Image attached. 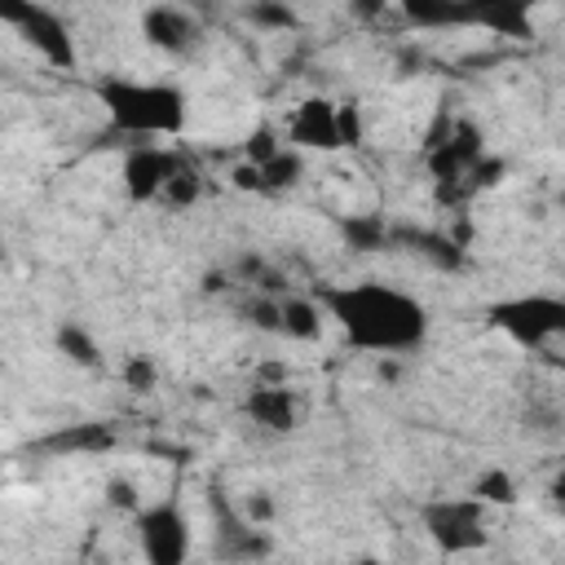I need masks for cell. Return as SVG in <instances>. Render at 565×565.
Listing matches in <instances>:
<instances>
[{
    "instance_id": "cell-1",
    "label": "cell",
    "mask_w": 565,
    "mask_h": 565,
    "mask_svg": "<svg viewBox=\"0 0 565 565\" xmlns=\"http://www.w3.org/2000/svg\"><path fill=\"white\" fill-rule=\"evenodd\" d=\"M322 318L362 353L375 358H406L428 340V309L402 287L380 278L362 282H322L318 287Z\"/></svg>"
},
{
    "instance_id": "cell-2",
    "label": "cell",
    "mask_w": 565,
    "mask_h": 565,
    "mask_svg": "<svg viewBox=\"0 0 565 565\" xmlns=\"http://www.w3.org/2000/svg\"><path fill=\"white\" fill-rule=\"evenodd\" d=\"M93 93L106 106L110 128L132 137H181L190 124V97L181 84H168V79L106 75L93 84Z\"/></svg>"
},
{
    "instance_id": "cell-3",
    "label": "cell",
    "mask_w": 565,
    "mask_h": 565,
    "mask_svg": "<svg viewBox=\"0 0 565 565\" xmlns=\"http://www.w3.org/2000/svg\"><path fill=\"white\" fill-rule=\"evenodd\" d=\"M419 525L433 539V547L441 556H463L486 547L490 530H486V503L477 494H437L419 508Z\"/></svg>"
},
{
    "instance_id": "cell-4",
    "label": "cell",
    "mask_w": 565,
    "mask_h": 565,
    "mask_svg": "<svg viewBox=\"0 0 565 565\" xmlns=\"http://www.w3.org/2000/svg\"><path fill=\"white\" fill-rule=\"evenodd\" d=\"M486 322L494 331H503L521 349H543V344H552L565 331V300L547 296V291L508 296V300H494L486 309Z\"/></svg>"
},
{
    "instance_id": "cell-5",
    "label": "cell",
    "mask_w": 565,
    "mask_h": 565,
    "mask_svg": "<svg viewBox=\"0 0 565 565\" xmlns=\"http://www.w3.org/2000/svg\"><path fill=\"white\" fill-rule=\"evenodd\" d=\"M132 530H137L141 556L150 565H185L194 552V530H190V516L177 499L141 503L132 512Z\"/></svg>"
},
{
    "instance_id": "cell-6",
    "label": "cell",
    "mask_w": 565,
    "mask_h": 565,
    "mask_svg": "<svg viewBox=\"0 0 565 565\" xmlns=\"http://www.w3.org/2000/svg\"><path fill=\"white\" fill-rule=\"evenodd\" d=\"M18 35H22V40H26L53 71H75V62H79L75 35H71V26L62 22V13H53L49 4L35 0V9L18 22Z\"/></svg>"
},
{
    "instance_id": "cell-7",
    "label": "cell",
    "mask_w": 565,
    "mask_h": 565,
    "mask_svg": "<svg viewBox=\"0 0 565 565\" xmlns=\"http://www.w3.org/2000/svg\"><path fill=\"white\" fill-rule=\"evenodd\" d=\"M141 35H146V44H150V49L172 53V57L194 53V49H199V40H203V31H199L194 13H190V9H181V4H172V0H159V4H150V9L141 13Z\"/></svg>"
},
{
    "instance_id": "cell-8",
    "label": "cell",
    "mask_w": 565,
    "mask_h": 565,
    "mask_svg": "<svg viewBox=\"0 0 565 565\" xmlns=\"http://www.w3.org/2000/svg\"><path fill=\"white\" fill-rule=\"evenodd\" d=\"M287 146L296 150H340V132H335V102L331 97H305L291 119H287Z\"/></svg>"
},
{
    "instance_id": "cell-9",
    "label": "cell",
    "mask_w": 565,
    "mask_h": 565,
    "mask_svg": "<svg viewBox=\"0 0 565 565\" xmlns=\"http://www.w3.org/2000/svg\"><path fill=\"white\" fill-rule=\"evenodd\" d=\"M243 411L252 424H260L269 433H291L300 424V397H296V388H287V380H260L243 397Z\"/></svg>"
},
{
    "instance_id": "cell-10",
    "label": "cell",
    "mask_w": 565,
    "mask_h": 565,
    "mask_svg": "<svg viewBox=\"0 0 565 565\" xmlns=\"http://www.w3.org/2000/svg\"><path fill=\"white\" fill-rule=\"evenodd\" d=\"M172 168H177V154H168V150H159V146H137V150H128V154H124V190H128V199H132V203L159 199L163 185H168V177H172Z\"/></svg>"
},
{
    "instance_id": "cell-11",
    "label": "cell",
    "mask_w": 565,
    "mask_h": 565,
    "mask_svg": "<svg viewBox=\"0 0 565 565\" xmlns=\"http://www.w3.org/2000/svg\"><path fill=\"white\" fill-rule=\"evenodd\" d=\"M534 4L530 0H468V26L494 31L503 40H530L534 35Z\"/></svg>"
},
{
    "instance_id": "cell-12",
    "label": "cell",
    "mask_w": 565,
    "mask_h": 565,
    "mask_svg": "<svg viewBox=\"0 0 565 565\" xmlns=\"http://www.w3.org/2000/svg\"><path fill=\"white\" fill-rule=\"evenodd\" d=\"M397 9L419 31H455V26H468V0H397Z\"/></svg>"
},
{
    "instance_id": "cell-13",
    "label": "cell",
    "mask_w": 565,
    "mask_h": 565,
    "mask_svg": "<svg viewBox=\"0 0 565 565\" xmlns=\"http://www.w3.org/2000/svg\"><path fill=\"white\" fill-rule=\"evenodd\" d=\"M322 327H327V318L313 296H278V335L305 344V340H318Z\"/></svg>"
},
{
    "instance_id": "cell-14",
    "label": "cell",
    "mask_w": 565,
    "mask_h": 565,
    "mask_svg": "<svg viewBox=\"0 0 565 565\" xmlns=\"http://www.w3.org/2000/svg\"><path fill=\"white\" fill-rule=\"evenodd\" d=\"M300 177H305V150H296L287 141L260 163V190H291V185H300Z\"/></svg>"
},
{
    "instance_id": "cell-15",
    "label": "cell",
    "mask_w": 565,
    "mask_h": 565,
    "mask_svg": "<svg viewBox=\"0 0 565 565\" xmlns=\"http://www.w3.org/2000/svg\"><path fill=\"white\" fill-rule=\"evenodd\" d=\"M53 344H57V353L66 358V362H75V366H97L102 362V349H97V340L88 335V327H79V322H57V331H53Z\"/></svg>"
},
{
    "instance_id": "cell-16",
    "label": "cell",
    "mask_w": 565,
    "mask_h": 565,
    "mask_svg": "<svg viewBox=\"0 0 565 565\" xmlns=\"http://www.w3.org/2000/svg\"><path fill=\"white\" fill-rule=\"evenodd\" d=\"M44 446H49V450H84V455H102V450L115 446V433H110L106 424H71V428L53 433Z\"/></svg>"
},
{
    "instance_id": "cell-17",
    "label": "cell",
    "mask_w": 565,
    "mask_h": 565,
    "mask_svg": "<svg viewBox=\"0 0 565 565\" xmlns=\"http://www.w3.org/2000/svg\"><path fill=\"white\" fill-rule=\"evenodd\" d=\"M340 234H344V243H349L353 252H380V247H388V238H393L388 221H384V216H375V212L349 216V221L340 225Z\"/></svg>"
},
{
    "instance_id": "cell-18",
    "label": "cell",
    "mask_w": 565,
    "mask_h": 565,
    "mask_svg": "<svg viewBox=\"0 0 565 565\" xmlns=\"http://www.w3.org/2000/svg\"><path fill=\"white\" fill-rule=\"evenodd\" d=\"M468 494H477L486 508H508V503H516V481H512L503 468H486V472L472 481Z\"/></svg>"
},
{
    "instance_id": "cell-19",
    "label": "cell",
    "mask_w": 565,
    "mask_h": 565,
    "mask_svg": "<svg viewBox=\"0 0 565 565\" xmlns=\"http://www.w3.org/2000/svg\"><path fill=\"white\" fill-rule=\"evenodd\" d=\"M247 22L260 26V31H296L300 26V18H296V9L287 0H252L247 4Z\"/></svg>"
},
{
    "instance_id": "cell-20",
    "label": "cell",
    "mask_w": 565,
    "mask_h": 565,
    "mask_svg": "<svg viewBox=\"0 0 565 565\" xmlns=\"http://www.w3.org/2000/svg\"><path fill=\"white\" fill-rule=\"evenodd\" d=\"M411 243H415V252L419 256H428L433 265H441V269H459V260H463V247H459V238H446V234H411Z\"/></svg>"
},
{
    "instance_id": "cell-21",
    "label": "cell",
    "mask_w": 565,
    "mask_h": 565,
    "mask_svg": "<svg viewBox=\"0 0 565 565\" xmlns=\"http://www.w3.org/2000/svg\"><path fill=\"white\" fill-rule=\"evenodd\" d=\"M119 380H124V388H132V393H154L159 366H154L146 353H128L124 366H119Z\"/></svg>"
},
{
    "instance_id": "cell-22",
    "label": "cell",
    "mask_w": 565,
    "mask_h": 565,
    "mask_svg": "<svg viewBox=\"0 0 565 565\" xmlns=\"http://www.w3.org/2000/svg\"><path fill=\"white\" fill-rule=\"evenodd\" d=\"M163 199H168L172 207H190V203L199 199V172L177 159V168H172V177H168V185H163Z\"/></svg>"
},
{
    "instance_id": "cell-23",
    "label": "cell",
    "mask_w": 565,
    "mask_h": 565,
    "mask_svg": "<svg viewBox=\"0 0 565 565\" xmlns=\"http://www.w3.org/2000/svg\"><path fill=\"white\" fill-rule=\"evenodd\" d=\"M335 132H340V150L344 146H362L366 137V119L358 102H335Z\"/></svg>"
},
{
    "instance_id": "cell-24",
    "label": "cell",
    "mask_w": 565,
    "mask_h": 565,
    "mask_svg": "<svg viewBox=\"0 0 565 565\" xmlns=\"http://www.w3.org/2000/svg\"><path fill=\"white\" fill-rule=\"evenodd\" d=\"M278 146H282V137H278L269 124H260V128H252V137H247V146H243V150H247V163H256V168H260Z\"/></svg>"
},
{
    "instance_id": "cell-25",
    "label": "cell",
    "mask_w": 565,
    "mask_h": 565,
    "mask_svg": "<svg viewBox=\"0 0 565 565\" xmlns=\"http://www.w3.org/2000/svg\"><path fill=\"white\" fill-rule=\"evenodd\" d=\"M106 499H110L119 512H128V516L141 508V494H137V486H132L128 477H110V481H106Z\"/></svg>"
},
{
    "instance_id": "cell-26",
    "label": "cell",
    "mask_w": 565,
    "mask_h": 565,
    "mask_svg": "<svg viewBox=\"0 0 565 565\" xmlns=\"http://www.w3.org/2000/svg\"><path fill=\"white\" fill-rule=\"evenodd\" d=\"M247 313H252V327L278 335V296H256V300L247 305Z\"/></svg>"
},
{
    "instance_id": "cell-27",
    "label": "cell",
    "mask_w": 565,
    "mask_h": 565,
    "mask_svg": "<svg viewBox=\"0 0 565 565\" xmlns=\"http://www.w3.org/2000/svg\"><path fill=\"white\" fill-rule=\"evenodd\" d=\"M31 9H35V0H0V26H13V31H18V22H22Z\"/></svg>"
},
{
    "instance_id": "cell-28",
    "label": "cell",
    "mask_w": 565,
    "mask_h": 565,
    "mask_svg": "<svg viewBox=\"0 0 565 565\" xmlns=\"http://www.w3.org/2000/svg\"><path fill=\"white\" fill-rule=\"evenodd\" d=\"M349 13L358 22H375L380 13H388V0H349Z\"/></svg>"
},
{
    "instance_id": "cell-29",
    "label": "cell",
    "mask_w": 565,
    "mask_h": 565,
    "mask_svg": "<svg viewBox=\"0 0 565 565\" xmlns=\"http://www.w3.org/2000/svg\"><path fill=\"white\" fill-rule=\"evenodd\" d=\"M230 181H234L238 190H260V168H256V163H238V168L230 172Z\"/></svg>"
},
{
    "instance_id": "cell-30",
    "label": "cell",
    "mask_w": 565,
    "mask_h": 565,
    "mask_svg": "<svg viewBox=\"0 0 565 565\" xmlns=\"http://www.w3.org/2000/svg\"><path fill=\"white\" fill-rule=\"evenodd\" d=\"M269 512H274V508H269V499H260V494H256V499L247 503V516H256V521H265Z\"/></svg>"
},
{
    "instance_id": "cell-31",
    "label": "cell",
    "mask_w": 565,
    "mask_h": 565,
    "mask_svg": "<svg viewBox=\"0 0 565 565\" xmlns=\"http://www.w3.org/2000/svg\"><path fill=\"white\" fill-rule=\"evenodd\" d=\"M221 287H225V274H207L203 278V291H221Z\"/></svg>"
},
{
    "instance_id": "cell-32",
    "label": "cell",
    "mask_w": 565,
    "mask_h": 565,
    "mask_svg": "<svg viewBox=\"0 0 565 565\" xmlns=\"http://www.w3.org/2000/svg\"><path fill=\"white\" fill-rule=\"evenodd\" d=\"M0 260H4V238H0Z\"/></svg>"
}]
</instances>
